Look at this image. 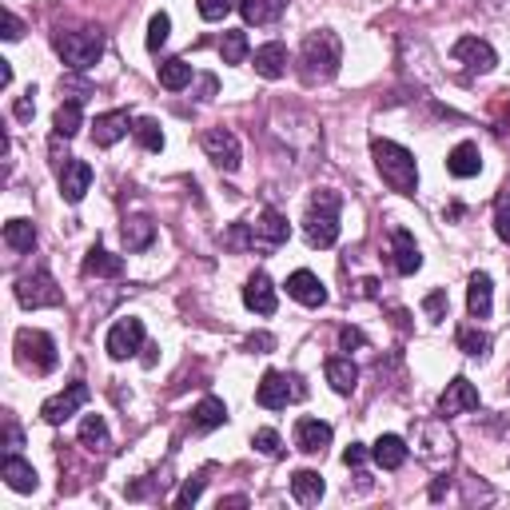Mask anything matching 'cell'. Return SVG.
I'll return each instance as SVG.
<instances>
[{
    "label": "cell",
    "mask_w": 510,
    "mask_h": 510,
    "mask_svg": "<svg viewBox=\"0 0 510 510\" xmlns=\"http://www.w3.org/2000/svg\"><path fill=\"white\" fill-rule=\"evenodd\" d=\"M371 156H375V168H379L382 184H387L391 192L415 195V188H419V168H415L411 152L399 148V144H391V140H375L371 144Z\"/></svg>",
    "instance_id": "6da1fadb"
},
{
    "label": "cell",
    "mask_w": 510,
    "mask_h": 510,
    "mask_svg": "<svg viewBox=\"0 0 510 510\" xmlns=\"http://www.w3.org/2000/svg\"><path fill=\"white\" fill-rule=\"evenodd\" d=\"M300 64H303V80H331L343 64V45H339L335 32H311L303 40V53H300Z\"/></svg>",
    "instance_id": "7a4b0ae2"
},
{
    "label": "cell",
    "mask_w": 510,
    "mask_h": 510,
    "mask_svg": "<svg viewBox=\"0 0 510 510\" xmlns=\"http://www.w3.org/2000/svg\"><path fill=\"white\" fill-rule=\"evenodd\" d=\"M339 192L323 188L311 195V211L303 219V232H308V243L311 248H331L339 240Z\"/></svg>",
    "instance_id": "3957f363"
},
{
    "label": "cell",
    "mask_w": 510,
    "mask_h": 510,
    "mask_svg": "<svg viewBox=\"0 0 510 510\" xmlns=\"http://www.w3.org/2000/svg\"><path fill=\"white\" fill-rule=\"evenodd\" d=\"M56 53L68 68H92L104 53V37L96 29H80V32H61L56 37Z\"/></svg>",
    "instance_id": "277c9868"
},
{
    "label": "cell",
    "mask_w": 510,
    "mask_h": 510,
    "mask_svg": "<svg viewBox=\"0 0 510 510\" xmlns=\"http://www.w3.org/2000/svg\"><path fill=\"white\" fill-rule=\"evenodd\" d=\"M16 355H21L24 367L40 371V375L56 367V343H53V335H45V331H32V327L16 331Z\"/></svg>",
    "instance_id": "5b68a950"
},
{
    "label": "cell",
    "mask_w": 510,
    "mask_h": 510,
    "mask_svg": "<svg viewBox=\"0 0 510 510\" xmlns=\"http://www.w3.org/2000/svg\"><path fill=\"white\" fill-rule=\"evenodd\" d=\"M295 399H303V387H300V379L284 375V371H267L259 379V387H255V403L267 407V411H279V407L295 403Z\"/></svg>",
    "instance_id": "8992f818"
},
{
    "label": "cell",
    "mask_w": 510,
    "mask_h": 510,
    "mask_svg": "<svg viewBox=\"0 0 510 510\" xmlns=\"http://www.w3.org/2000/svg\"><path fill=\"white\" fill-rule=\"evenodd\" d=\"M16 300L29 311L56 308V303H61V287H56V279L48 276V271H37V276H24L21 284H16Z\"/></svg>",
    "instance_id": "52a82bcc"
},
{
    "label": "cell",
    "mask_w": 510,
    "mask_h": 510,
    "mask_svg": "<svg viewBox=\"0 0 510 510\" xmlns=\"http://www.w3.org/2000/svg\"><path fill=\"white\" fill-rule=\"evenodd\" d=\"M466 411H479V387L471 379H450L447 391L439 395V415L443 419H455V415H466Z\"/></svg>",
    "instance_id": "ba28073f"
},
{
    "label": "cell",
    "mask_w": 510,
    "mask_h": 510,
    "mask_svg": "<svg viewBox=\"0 0 510 510\" xmlns=\"http://www.w3.org/2000/svg\"><path fill=\"white\" fill-rule=\"evenodd\" d=\"M203 152H208V160L216 168H224V172H235L240 168V140H235L227 128H211V132H203Z\"/></svg>",
    "instance_id": "9c48e42d"
},
{
    "label": "cell",
    "mask_w": 510,
    "mask_h": 510,
    "mask_svg": "<svg viewBox=\"0 0 510 510\" xmlns=\"http://www.w3.org/2000/svg\"><path fill=\"white\" fill-rule=\"evenodd\" d=\"M84 403H88V387H84V382H72L68 391H61V395H53L45 407H40V419L53 423V427H61V423H64V419H72V415L80 411Z\"/></svg>",
    "instance_id": "30bf717a"
},
{
    "label": "cell",
    "mask_w": 510,
    "mask_h": 510,
    "mask_svg": "<svg viewBox=\"0 0 510 510\" xmlns=\"http://www.w3.org/2000/svg\"><path fill=\"white\" fill-rule=\"evenodd\" d=\"M104 347H108L112 359H132V355L144 347V323L140 319H120L112 331H108Z\"/></svg>",
    "instance_id": "8fae6325"
},
{
    "label": "cell",
    "mask_w": 510,
    "mask_h": 510,
    "mask_svg": "<svg viewBox=\"0 0 510 510\" xmlns=\"http://www.w3.org/2000/svg\"><path fill=\"white\" fill-rule=\"evenodd\" d=\"M450 56H455L458 64H466L471 72H490V68L498 64L495 48H490L487 40H479V37H458L455 48H450Z\"/></svg>",
    "instance_id": "7c38bea8"
},
{
    "label": "cell",
    "mask_w": 510,
    "mask_h": 510,
    "mask_svg": "<svg viewBox=\"0 0 510 510\" xmlns=\"http://www.w3.org/2000/svg\"><path fill=\"white\" fill-rule=\"evenodd\" d=\"M251 232H255V248H259V251H271V248H279V243H287L292 227H287V219L279 216L276 208H263V216L251 224Z\"/></svg>",
    "instance_id": "4fadbf2b"
},
{
    "label": "cell",
    "mask_w": 510,
    "mask_h": 510,
    "mask_svg": "<svg viewBox=\"0 0 510 510\" xmlns=\"http://www.w3.org/2000/svg\"><path fill=\"white\" fill-rule=\"evenodd\" d=\"M287 295H292L295 303H303V308H323V303H327V287H323V279L316 271H295V276L287 279Z\"/></svg>",
    "instance_id": "5bb4252c"
},
{
    "label": "cell",
    "mask_w": 510,
    "mask_h": 510,
    "mask_svg": "<svg viewBox=\"0 0 510 510\" xmlns=\"http://www.w3.org/2000/svg\"><path fill=\"white\" fill-rule=\"evenodd\" d=\"M128 128H132V116H128L124 108H116V112L96 116V124H92V140H96V148H112V144H120L128 136Z\"/></svg>",
    "instance_id": "9a60e30c"
},
{
    "label": "cell",
    "mask_w": 510,
    "mask_h": 510,
    "mask_svg": "<svg viewBox=\"0 0 510 510\" xmlns=\"http://www.w3.org/2000/svg\"><path fill=\"white\" fill-rule=\"evenodd\" d=\"M391 243H395V271L399 276H415V271L423 267V251H419V243H415V235L407 232V227H395Z\"/></svg>",
    "instance_id": "2e32d148"
},
{
    "label": "cell",
    "mask_w": 510,
    "mask_h": 510,
    "mask_svg": "<svg viewBox=\"0 0 510 510\" xmlns=\"http://www.w3.org/2000/svg\"><path fill=\"white\" fill-rule=\"evenodd\" d=\"M88 188H92V164H84V160H68L64 172H61V195L68 203H80Z\"/></svg>",
    "instance_id": "e0dca14e"
},
{
    "label": "cell",
    "mask_w": 510,
    "mask_h": 510,
    "mask_svg": "<svg viewBox=\"0 0 510 510\" xmlns=\"http://www.w3.org/2000/svg\"><path fill=\"white\" fill-rule=\"evenodd\" d=\"M243 303L255 311V316H276V287H271V279L263 276V271H255L248 279V287H243Z\"/></svg>",
    "instance_id": "ac0fdd59"
},
{
    "label": "cell",
    "mask_w": 510,
    "mask_h": 510,
    "mask_svg": "<svg viewBox=\"0 0 510 510\" xmlns=\"http://www.w3.org/2000/svg\"><path fill=\"white\" fill-rule=\"evenodd\" d=\"M295 447L308 450V455H323V450L331 447V423L300 419L295 423Z\"/></svg>",
    "instance_id": "d6986e66"
},
{
    "label": "cell",
    "mask_w": 510,
    "mask_h": 510,
    "mask_svg": "<svg viewBox=\"0 0 510 510\" xmlns=\"http://www.w3.org/2000/svg\"><path fill=\"white\" fill-rule=\"evenodd\" d=\"M447 172L458 176V180H471V176L482 172V156H479V144H458V148H450L447 156Z\"/></svg>",
    "instance_id": "ffe728a7"
},
{
    "label": "cell",
    "mask_w": 510,
    "mask_h": 510,
    "mask_svg": "<svg viewBox=\"0 0 510 510\" xmlns=\"http://www.w3.org/2000/svg\"><path fill=\"white\" fill-rule=\"evenodd\" d=\"M490 303H495V284H490L487 271H474L471 287H466V308H471L474 319H487L490 316Z\"/></svg>",
    "instance_id": "44dd1931"
},
{
    "label": "cell",
    "mask_w": 510,
    "mask_h": 510,
    "mask_svg": "<svg viewBox=\"0 0 510 510\" xmlns=\"http://www.w3.org/2000/svg\"><path fill=\"white\" fill-rule=\"evenodd\" d=\"M0 479H4L12 490H21V495H32V490H37V471H32L21 455H8L4 463H0Z\"/></svg>",
    "instance_id": "7402d4cb"
},
{
    "label": "cell",
    "mask_w": 510,
    "mask_h": 510,
    "mask_svg": "<svg viewBox=\"0 0 510 510\" xmlns=\"http://www.w3.org/2000/svg\"><path fill=\"white\" fill-rule=\"evenodd\" d=\"M255 72H259L263 80H279V76L287 72V48L279 45V40L255 48Z\"/></svg>",
    "instance_id": "603a6c76"
},
{
    "label": "cell",
    "mask_w": 510,
    "mask_h": 510,
    "mask_svg": "<svg viewBox=\"0 0 510 510\" xmlns=\"http://www.w3.org/2000/svg\"><path fill=\"white\" fill-rule=\"evenodd\" d=\"M323 371H327V382L339 391V395H351L355 382H359V367H355L347 355H335V359L323 363Z\"/></svg>",
    "instance_id": "cb8c5ba5"
},
{
    "label": "cell",
    "mask_w": 510,
    "mask_h": 510,
    "mask_svg": "<svg viewBox=\"0 0 510 510\" xmlns=\"http://www.w3.org/2000/svg\"><path fill=\"white\" fill-rule=\"evenodd\" d=\"M371 458H375L382 471H399L407 463V443L399 435H379V443L371 447Z\"/></svg>",
    "instance_id": "d4e9b609"
},
{
    "label": "cell",
    "mask_w": 510,
    "mask_h": 510,
    "mask_svg": "<svg viewBox=\"0 0 510 510\" xmlns=\"http://www.w3.org/2000/svg\"><path fill=\"white\" fill-rule=\"evenodd\" d=\"M287 4L292 0H240V12L248 24H271L287 12Z\"/></svg>",
    "instance_id": "484cf974"
},
{
    "label": "cell",
    "mask_w": 510,
    "mask_h": 510,
    "mask_svg": "<svg viewBox=\"0 0 510 510\" xmlns=\"http://www.w3.org/2000/svg\"><path fill=\"white\" fill-rule=\"evenodd\" d=\"M80 447L92 450V455H104L108 450V423L100 419V415H88V419L80 423Z\"/></svg>",
    "instance_id": "4316f807"
},
{
    "label": "cell",
    "mask_w": 510,
    "mask_h": 510,
    "mask_svg": "<svg viewBox=\"0 0 510 510\" xmlns=\"http://www.w3.org/2000/svg\"><path fill=\"white\" fill-rule=\"evenodd\" d=\"M120 271H124V259H120V255H112V251H104V248H92L88 259H84V276L112 279V276H120Z\"/></svg>",
    "instance_id": "83f0119b"
},
{
    "label": "cell",
    "mask_w": 510,
    "mask_h": 510,
    "mask_svg": "<svg viewBox=\"0 0 510 510\" xmlns=\"http://www.w3.org/2000/svg\"><path fill=\"white\" fill-rule=\"evenodd\" d=\"M292 495L300 498L303 506L319 503V498H323V479H319L316 471H295L292 474Z\"/></svg>",
    "instance_id": "f1b7e54d"
},
{
    "label": "cell",
    "mask_w": 510,
    "mask_h": 510,
    "mask_svg": "<svg viewBox=\"0 0 510 510\" xmlns=\"http://www.w3.org/2000/svg\"><path fill=\"white\" fill-rule=\"evenodd\" d=\"M4 243L12 251H32L37 248V227H32L29 219H8L4 224Z\"/></svg>",
    "instance_id": "f546056e"
},
{
    "label": "cell",
    "mask_w": 510,
    "mask_h": 510,
    "mask_svg": "<svg viewBox=\"0 0 510 510\" xmlns=\"http://www.w3.org/2000/svg\"><path fill=\"white\" fill-rule=\"evenodd\" d=\"M80 100H64L61 108H56V116H53V128H56V136L61 140H72L76 132H80Z\"/></svg>",
    "instance_id": "4dcf8cb0"
},
{
    "label": "cell",
    "mask_w": 510,
    "mask_h": 510,
    "mask_svg": "<svg viewBox=\"0 0 510 510\" xmlns=\"http://www.w3.org/2000/svg\"><path fill=\"white\" fill-rule=\"evenodd\" d=\"M160 84H164L168 92L188 88V84H192V64L180 61V56H176V61H164V64H160Z\"/></svg>",
    "instance_id": "1f68e13d"
},
{
    "label": "cell",
    "mask_w": 510,
    "mask_h": 510,
    "mask_svg": "<svg viewBox=\"0 0 510 510\" xmlns=\"http://www.w3.org/2000/svg\"><path fill=\"white\" fill-rule=\"evenodd\" d=\"M192 415H195V427H200V431H211V427H224L227 407H224V399H211V395H208Z\"/></svg>",
    "instance_id": "d6a6232c"
},
{
    "label": "cell",
    "mask_w": 510,
    "mask_h": 510,
    "mask_svg": "<svg viewBox=\"0 0 510 510\" xmlns=\"http://www.w3.org/2000/svg\"><path fill=\"white\" fill-rule=\"evenodd\" d=\"M248 53H251V45H248V32H224V40H219V56H224V64H243L248 61Z\"/></svg>",
    "instance_id": "836d02e7"
},
{
    "label": "cell",
    "mask_w": 510,
    "mask_h": 510,
    "mask_svg": "<svg viewBox=\"0 0 510 510\" xmlns=\"http://www.w3.org/2000/svg\"><path fill=\"white\" fill-rule=\"evenodd\" d=\"M152 240H156V227H152L148 219H128L124 224V248L128 251H144Z\"/></svg>",
    "instance_id": "e575fe53"
},
{
    "label": "cell",
    "mask_w": 510,
    "mask_h": 510,
    "mask_svg": "<svg viewBox=\"0 0 510 510\" xmlns=\"http://www.w3.org/2000/svg\"><path fill=\"white\" fill-rule=\"evenodd\" d=\"M458 351L471 355V359H482V355L490 351V335L487 331H479V327H463L458 331Z\"/></svg>",
    "instance_id": "d590c367"
},
{
    "label": "cell",
    "mask_w": 510,
    "mask_h": 510,
    "mask_svg": "<svg viewBox=\"0 0 510 510\" xmlns=\"http://www.w3.org/2000/svg\"><path fill=\"white\" fill-rule=\"evenodd\" d=\"M132 132H136V140L144 144V152H164V132H160V124L156 120H136L132 124Z\"/></svg>",
    "instance_id": "8d00e7d4"
},
{
    "label": "cell",
    "mask_w": 510,
    "mask_h": 510,
    "mask_svg": "<svg viewBox=\"0 0 510 510\" xmlns=\"http://www.w3.org/2000/svg\"><path fill=\"white\" fill-rule=\"evenodd\" d=\"M224 248H232V251H248L255 248V232H251V224H232L224 232Z\"/></svg>",
    "instance_id": "74e56055"
},
{
    "label": "cell",
    "mask_w": 510,
    "mask_h": 510,
    "mask_svg": "<svg viewBox=\"0 0 510 510\" xmlns=\"http://www.w3.org/2000/svg\"><path fill=\"white\" fill-rule=\"evenodd\" d=\"M168 32H172V21H168V12H156L148 21V48L152 53H160V48L168 45Z\"/></svg>",
    "instance_id": "f35d334b"
},
{
    "label": "cell",
    "mask_w": 510,
    "mask_h": 510,
    "mask_svg": "<svg viewBox=\"0 0 510 510\" xmlns=\"http://www.w3.org/2000/svg\"><path fill=\"white\" fill-rule=\"evenodd\" d=\"M235 4H240V0H195V8H200L203 21H224Z\"/></svg>",
    "instance_id": "ab89813d"
},
{
    "label": "cell",
    "mask_w": 510,
    "mask_h": 510,
    "mask_svg": "<svg viewBox=\"0 0 510 510\" xmlns=\"http://www.w3.org/2000/svg\"><path fill=\"white\" fill-rule=\"evenodd\" d=\"M423 311H427V319H431V323H443V319H447V311H450L447 292H431L427 300H423Z\"/></svg>",
    "instance_id": "60d3db41"
},
{
    "label": "cell",
    "mask_w": 510,
    "mask_h": 510,
    "mask_svg": "<svg viewBox=\"0 0 510 510\" xmlns=\"http://www.w3.org/2000/svg\"><path fill=\"white\" fill-rule=\"evenodd\" d=\"M255 450H259V455H271V458H276L284 447H279V435H276V431L263 427V431H255Z\"/></svg>",
    "instance_id": "b9f144b4"
},
{
    "label": "cell",
    "mask_w": 510,
    "mask_h": 510,
    "mask_svg": "<svg viewBox=\"0 0 510 510\" xmlns=\"http://www.w3.org/2000/svg\"><path fill=\"white\" fill-rule=\"evenodd\" d=\"M248 351H255V355H267L271 347H276V335H267V331H255V335H248Z\"/></svg>",
    "instance_id": "7bdbcfd3"
},
{
    "label": "cell",
    "mask_w": 510,
    "mask_h": 510,
    "mask_svg": "<svg viewBox=\"0 0 510 510\" xmlns=\"http://www.w3.org/2000/svg\"><path fill=\"white\" fill-rule=\"evenodd\" d=\"M200 495H203V479H188V482H184V490L176 495V503H180V506H192Z\"/></svg>",
    "instance_id": "ee69618b"
},
{
    "label": "cell",
    "mask_w": 510,
    "mask_h": 510,
    "mask_svg": "<svg viewBox=\"0 0 510 510\" xmlns=\"http://www.w3.org/2000/svg\"><path fill=\"white\" fill-rule=\"evenodd\" d=\"M363 343H367V339H363L359 327H343V331H339V347H343V351H351V347H363Z\"/></svg>",
    "instance_id": "f6af8a7d"
},
{
    "label": "cell",
    "mask_w": 510,
    "mask_h": 510,
    "mask_svg": "<svg viewBox=\"0 0 510 510\" xmlns=\"http://www.w3.org/2000/svg\"><path fill=\"white\" fill-rule=\"evenodd\" d=\"M32 112H37V104H32V92H29V96H21V100H16L12 116H16V120H21V124H29V120H32Z\"/></svg>",
    "instance_id": "bcb514c9"
},
{
    "label": "cell",
    "mask_w": 510,
    "mask_h": 510,
    "mask_svg": "<svg viewBox=\"0 0 510 510\" xmlns=\"http://www.w3.org/2000/svg\"><path fill=\"white\" fill-rule=\"evenodd\" d=\"M343 463H347V466H363V463H367V447H363V443H351V447L343 450Z\"/></svg>",
    "instance_id": "7dc6e473"
},
{
    "label": "cell",
    "mask_w": 510,
    "mask_h": 510,
    "mask_svg": "<svg viewBox=\"0 0 510 510\" xmlns=\"http://www.w3.org/2000/svg\"><path fill=\"white\" fill-rule=\"evenodd\" d=\"M495 232H498V240L510 243V208H498L495 211Z\"/></svg>",
    "instance_id": "c3c4849f"
},
{
    "label": "cell",
    "mask_w": 510,
    "mask_h": 510,
    "mask_svg": "<svg viewBox=\"0 0 510 510\" xmlns=\"http://www.w3.org/2000/svg\"><path fill=\"white\" fill-rule=\"evenodd\" d=\"M4 443H8V450H16V447L24 443V439H21V427H16L12 419H4Z\"/></svg>",
    "instance_id": "681fc988"
},
{
    "label": "cell",
    "mask_w": 510,
    "mask_h": 510,
    "mask_svg": "<svg viewBox=\"0 0 510 510\" xmlns=\"http://www.w3.org/2000/svg\"><path fill=\"white\" fill-rule=\"evenodd\" d=\"M21 32H24V24L12 12H4V40H21Z\"/></svg>",
    "instance_id": "f907efd6"
},
{
    "label": "cell",
    "mask_w": 510,
    "mask_h": 510,
    "mask_svg": "<svg viewBox=\"0 0 510 510\" xmlns=\"http://www.w3.org/2000/svg\"><path fill=\"white\" fill-rule=\"evenodd\" d=\"M216 88H219L216 76H200V100H211L216 96Z\"/></svg>",
    "instance_id": "816d5d0a"
},
{
    "label": "cell",
    "mask_w": 510,
    "mask_h": 510,
    "mask_svg": "<svg viewBox=\"0 0 510 510\" xmlns=\"http://www.w3.org/2000/svg\"><path fill=\"white\" fill-rule=\"evenodd\" d=\"M8 84H12V64L0 61V88H8Z\"/></svg>",
    "instance_id": "f5cc1de1"
},
{
    "label": "cell",
    "mask_w": 510,
    "mask_h": 510,
    "mask_svg": "<svg viewBox=\"0 0 510 510\" xmlns=\"http://www.w3.org/2000/svg\"><path fill=\"white\" fill-rule=\"evenodd\" d=\"M375 279H363V284H359V295H375Z\"/></svg>",
    "instance_id": "db71d44e"
},
{
    "label": "cell",
    "mask_w": 510,
    "mask_h": 510,
    "mask_svg": "<svg viewBox=\"0 0 510 510\" xmlns=\"http://www.w3.org/2000/svg\"><path fill=\"white\" fill-rule=\"evenodd\" d=\"M506 195H510V188H506Z\"/></svg>",
    "instance_id": "11a10c76"
}]
</instances>
